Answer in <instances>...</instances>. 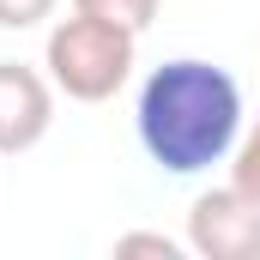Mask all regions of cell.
Masks as SVG:
<instances>
[{"label":"cell","instance_id":"cell-4","mask_svg":"<svg viewBox=\"0 0 260 260\" xmlns=\"http://www.w3.org/2000/svg\"><path fill=\"white\" fill-rule=\"evenodd\" d=\"M55 127V79L24 61H0V157L30 151Z\"/></svg>","mask_w":260,"mask_h":260},{"label":"cell","instance_id":"cell-1","mask_svg":"<svg viewBox=\"0 0 260 260\" xmlns=\"http://www.w3.org/2000/svg\"><path fill=\"white\" fill-rule=\"evenodd\" d=\"M133 127L164 176H200L224 164L242 139V85L212 61H164L139 85Z\"/></svg>","mask_w":260,"mask_h":260},{"label":"cell","instance_id":"cell-2","mask_svg":"<svg viewBox=\"0 0 260 260\" xmlns=\"http://www.w3.org/2000/svg\"><path fill=\"white\" fill-rule=\"evenodd\" d=\"M133 30L109 24V18H91V12H73L49 30V49L43 67L55 79V91H67L73 103H109L133 73Z\"/></svg>","mask_w":260,"mask_h":260},{"label":"cell","instance_id":"cell-3","mask_svg":"<svg viewBox=\"0 0 260 260\" xmlns=\"http://www.w3.org/2000/svg\"><path fill=\"white\" fill-rule=\"evenodd\" d=\"M188 248L200 260H260V200L230 188H212L188 212Z\"/></svg>","mask_w":260,"mask_h":260},{"label":"cell","instance_id":"cell-5","mask_svg":"<svg viewBox=\"0 0 260 260\" xmlns=\"http://www.w3.org/2000/svg\"><path fill=\"white\" fill-rule=\"evenodd\" d=\"M73 12H91V18H109V24H121V30H145L151 18H157V0H73Z\"/></svg>","mask_w":260,"mask_h":260},{"label":"cell","instance_id":"cell-7","mask_svg":"<svg viewBox=\"0 0 260 260\" xmlns=\"http://www.w3.org/2000/svg\"><path fill=\"white\" fill-rule=\"evenodd\" d=\"M115 254H164V260H182V242H170V236H157V230H127V236H115Z\"/></svg>","mask_w":260,"mask_h":260},{"label":"cell","instance_id":"cell-6","mask_svg":"<svg viewBox=\"0 0 260 260\" xmlns=\"http://www.w3.org/2000/svg\"><path fill=\"white\" fill-rule=\"evenodd\" d=\"M230 182L242 188V194H254L260 200V121L242 139H236V164H230Z\"/></svg>","mask_w":260,"mask_h":260},{"label":"cell","instance_id":"cell-8","mask_svg":"<svg viewBox=\"0 0 260 260\" xmlns=\"http://www.w3.org/2000/svg\"><path fill=\"white\" fill-rule=\"evenodd\" d=\"M55 12V0H0V30H30Z\"/></svg>","mask_w":260,"mask_h":260}]
</instances>
